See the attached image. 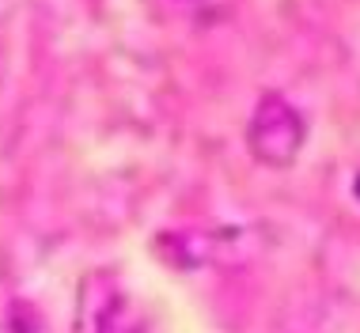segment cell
I'll use <instances>...</instances> for the list:
<instances>
[{
	"label": "cell",
	"instance_id": "3",
	"mask_svg": "<svg viewBox=\"0 0 360 333\" xmlns=\"http://www.w3.org/2000/svg\"><path fill=\"white\" fill-rule=\"evenodd\" d=\"M353 190H356V197H360V174H356V182H353Z\"/></svg>",
	"mask_w": 360,
	"mask_h": 333
},
{
	"label": "cell",
	"instance_id": "1",
	"mask_svg": "<svg viewBox=\"0 0 360 333\" xmlns=\"http://www.w3.org/2000/svg\"><path fill=\"white\" fill-rule=\"evenodd\" d=\"M247 144L250 155L266 166H288L304 144V122L292 110V103L277 91H266L250 114L247 125Z\"/></svg>",
	"mask_w": 360,
	"mask_h": 333
},
{
	"label": "cell",
	"instance_id": "2",
	"mask_svg": "<svg viewBox=\"0 0 360 333\" xmlns=\"http://www.w3.org/2000/svg\"><path fill=\"white\" fill-rule=\"evenodd\" d=\"M160 247H171V258L167 261H179V266H198V261H209L212 258V250H217V235H212V231L182 228V231L160 235Z\"/></svg>",
	"mask_w": 360,
	"mask_h": 333
}]
</instances>
